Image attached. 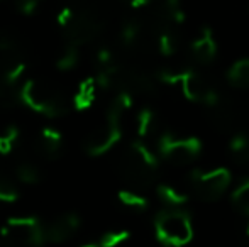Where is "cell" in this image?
Wrapping results in <instances>:
<instances>
[{
	"label": "cell",
	"instance_id": "cell-19",
	"mask_svg": "<svg viewBox=\"0 0 249 247\" xmlns=\"http://www.w3.org/2000/svg\"><path fill=\"white\" fill-rule=\"evenodd\" d=\"M158 131H160L158 114L154 112L151 107H142V109L136 114V134H138L139 141L148 139L151 135H156Z\"/></svg>",
	"mask_w": 249,
	"mask_h": 247
},
{
	"label": "cell",
	"instance_id": "cell-4",
	"mask_svg": "<svg viewBox=\"0 0 249 247\" xmlns=\"http://www.w3.org/2000/svg\"><path fill=\"white\" fill-rule=\"evenodd\" d=\"M19 102L46 119H59L68 112L66 99L54 85L44 80L29 78L20 85Z\"/></svg>",
	"mask_w": 249,
	"mask_h": 247
},
{
	"label": "cell",
	"instance_id": "cell-18",
	"mask_svg": "<svg viewBox=\"0 0 249 247\" xmlns=\"http://www.w3.org/2000/svg\"><path fill=\"white\" fill-rule=\"evenodd\" d=\"M158 197L166 207L178 208L190 200V190L188 186H180L175 183H163L158 186Z\"/></svg>",
	"mask_w": 249,
	"mask_h": 247
},
{
	"label": "cell",
	"instance_id": "cell-21",
	"mask_svg": "<svg viewBox=\"0 0 249 247\" xmlns=\"http://www.w3.org/2000/svg\"><path fill=\"white\" fill-rule=\"evenodd\" d=\"M229 151L237 165L249 168V134L239 132V134L232 135L229 144Z\"/></svg>",
	"mask_w": 249,
	"mask_h": 247
},
{
	"label": "cell",
	"instance_id": "cell-35",
	"mask_svg": "<svg viewBox=\"0 0 249 247\" xmlns=\"http://www.w3.org/2000/svg\"><path fill=\"white\" fill-rule=\"evenodd\" d=\"M0 2H2V0H0Z\"/></svg>",
	"mask_w": 249,
	"mask_h": 247
},
{
	"label": "cell",
	"instance_id": "cell-16",
	"mask_svg": "<svg viewBox=\"0 0 249 247\" xmlns=\"http://www.w3.org/2000/svg\"><path fill=\"white\" fill-rule=\"evenodd\" d=\"M146 41V27L141 20L129 19L121 29V43L125 49H139Z\"/></svg>",
	"mask_w": 249,
	"mask_h": 247
},
{
	"label": "cell",
	"instance_id": "cell-15",
	"mask_svg": "<svg viewBox=\"0 0 249 247\" xmlns=\"http://www.w3.org/2000/svg\"><path fill=\"white\" fill-rule=\"evenodd\" d=\"M154 22L170 24V26L180 27L181 22H183L181 0H156Z\"/></svg>",
	"mask_w": 249,
	"mask_h": 247
},
{
	"label": "cell",
	"instance_id": "cell-31",
	"mask_svg": "<svg viewBox=\"0 0 249 247\" xmlns=\"http://www.w3.org/2000/svg\"><path fill=\"white\" fill-rule=\"evenodd\" d=\"M16 3V9L19 10L22 16H33L39 5L43 3V0H14Z\"/></svg>",
	"mask_w": 249,
	"mask_h": 247
},
{
	"label": "cell",
	"instance_id": "cell-3",
	"mask_svg": "<svg viewBox=\"0 0 249 247\" xmlns=\"http://www.w3.org/2000/svg\"><path fill=\"white\" fill-rule=\"evenodd\" d=\"M56 22L61 29L66 44L78 48L95 41L104 29L102 17L89 7H65L59 10Z\"/></svg>",
	"mask_w": 249,
	"mask_h": 247
},
{
	"label": "cell",
	"instance_id": "cell-12",
	"mask_svg": "<svg viewBox=\"0 0 249 247\" xmlns=\"http://www.w3.org/2000/svg\"><path fill=\"white\" fill-rule=\"evenodd\" d=\"M34 149L46 161H56L61 158L65 149L63 134L56 127H43L34 139Z\"/></svg>",
	"mask_w": 249,
	"mask_h": 247
},
{
	"label": "cell",
	"instance_id": "cell-14",
	"mask_svg": "<svg viewBox=\"0 0 249 247\" xmlns=\"http://www.w3.org/2000/svg\"><path fill=\"white\" fill-rule=\"evenodd\" d=\"M26 69L27 63L24 53L0 54V73H2V76L10 86L16 88L17 83H20V80H22Z\"/></svg>",
	"mask_w": 249,
	"mask_h": 247
},
{
	"label": "cell",
	"instance_id": "cell-5",
	"mask_svg": "<svg viewBox=\"0 0 249 247\" xmlns=\"http://www.w3.org/2000/svg\"><path fill=\"white\" fill-rule=\"evenodd\" d=\"M158 78H160L161 83H166L170 86H177L188 100L203 103V105H207L219 93L217 86H213L203 73H200L194 68L163 69L158 75Z\"/></svg>",
	"mask_w": 249,
	"mask_h": 247
},
{
	"label": "cell",
	"instance_id": "cell-28",
	"mask_svg": "<svg viewBox=\"0 0 249 247\" xmlns=\"http://www.w3.org/2000/svg\"><path fill=\"white\" fill-rule=\"evenodd\" d=\"M19 200V188L9 176L0 175V203H14Z\"/></svg>",
	"mask_w": 249,
	"mask_h": 247
},
{
	"label": "cell",
	"instance_id": "cell-17",
	"mask_svg": "<svg viewBox=\"0 0 249 247\" xmlns=\"http://www.w3.org/2000/svg\"><path fill=\"white\" fill-rule=\"evenodd\" d=\"M99 83H97L95 76H90V78H85L76 88L75 95H73V107L80 112L83 110H89L90 107L95 103L97 100V92H99Z\"/></svg>",
	"mask_w": 249,
	"mask_h": 247
},
{
	"label": "cell",
	"instance_id": "cell-30",
	"mask_svg": "<svg viewBox=\"0 0 249 247\" xmlns=\"http://www.w3.org/2000/svg\"><path fill=\"white\" fill-rule=\"evenodd\" d=\"M0 102L7 103V105L14 102H19V92H16V88L5 82L2 73H0Z\"/></svg>",
	"mask_w": 249,
	"mask_h": 247
},
{
	"label": "cell",
	"instance_id": "cell-11",
	"mask_svg": "<svg viewBox=\"0 0 249 247\" xmlns=\"http://www.w3.org/2000/svg\"><path fill=\"white\" fill-rule=\"evenodd\" d=\"M82 218L75 212H66L58 217H54L51 222L44 224V237L48 244H63L68 242L71 237H75L80 231Z\"/></svg>",
	"mask_w": 249,
	"mask_h": 247
},
{
	"label": "cell",
	"instance_id": "cell-2",
	"mask_svg": "<svg viewBox=\"0 0 249 247\" xmlns=\"http://www.w3.org/2000/svg\"><path fill=\"white\" fill-rule=\"evenodd\" d=\"M158 158L142 141H132L117 158V171L131 190H148L156 181Z\"/></svg>",
	"mask_w": 249,
	"mask_h": 247
},
{
	"label": "cell",
	"instance_id": "cell-32",
	"mask_svg": "<svg viewBox=\"0 0 249 247\" xmlns=\"http://www.w3.org/2000/svg\"><path fill=\"white\" fill-rule=\"evenodd\" d=\"M125 3H127L131 9H142V7H146L151 0H124Z\"/></svg>",
	"mask_w": 249,
	"mask_h": 247
},
{
	"label": "cell",
	"instance_id": "cell-25",
	"mask_svg": "<svg viewBox=\"0 0 249 247\" xmlns=\"http://www.w3.org/2000/svg\"><path fill=\"white\" fill-rule=\"evenodd\" d=\"M20 139V131L17 125H0V154L9 156L16 149Z\"/></svg>",
	"mask_w": 249,
	"mask_h": 247
},
{
	"label": "cell",
	"instance_id": "cell-27",
	"mask_svg": "<svg viewBox=\"0 0 249 247\" xmlns=\"http://www.w3.org/2000/svg\"><path fill=\"white\" fill-rule=\"evenodd\" d=\"M232 203L236 210L249 217V180H244L232 191Z\"/></svg>",
	"mask_w": 249,
	"mask_h": 247
},
{
	"label": "cell",
	"instance_id": "cell-6",
	"mask_svg": "<svg viewBox=\"0 0 249 247\" xmlns=\"http://www.w3.org/2000/svg\"><path fill=\"white\" fill-rule=\"evenodd\" d=\"M44 224L37 217H10L0 227V247H44Z\"/></svg>",
	"mask_w": 249,
	"mask_h": 247
},
{
	"label": "cell",
	"instance_id": "cell-26",
	"mask_svg": "<svg viewBox=\"0 0 249 247\" xmlns=\"http://www.w3.org/2000/svg\"><path fill=\"white\" fill-rule=\"evenodd\" d=\"M24 53L22 41L12 29H0V54Z\"/></svg>",
	"mask_w": 249,
	"mask_h": 247
},
{
	"label": "cell",
	"instance_id": "cell-10",
	"mask_svg": "<svg viewBox=\"0 0 249 247\" xmlns=\"http://www.w3.org/2000/svg\"><path fill=\"white\" fill-rule=\"evenodd\" d=\"M231 173L226 168L194 171L188 178V190L202 201H217L231 186Z\"/></svg>",
	"mask_w": 249,
	"mask_h": 247
},
{
	"label": "cell",
	"instance_id": "cell-7",
	"mask_svg": "<svg viewBox=\"0 0 249 247\" xmlns=\"http://www.w3.org/2000/svg\"><path fill=\"white\" fill-rule=\"evenodd\" d=\"M154 231L160 247H183L194 239V227L188 215L173 208L156 215Z\"/></svg>",
	"mask_w": 249,
	"mask_h": 247
},
{
	"label": "cell",
	"instance_id": "cell-34",
	"mask_svg": "<svg viewBox=\"0 0 249 247\" xmlns=\"http://www.w3.org/2000/svg\"><path fill=\"white\" fill-rule=\"evenodd\" d=\"M82 247H100V244L97 242V244H85V246H82Z\"/></svg>",
	"mask_w": 249,
	"mask_h": 247
},
{
	"label": "cell",
	"instance_id": "cell-23",
	"mask_svg": "<svg viewBox=\"0 0 249 247\" xmlns=\"http://www.w3.org/2000/svg\"><path fill=\"white\" fill-rule=\"evenodd\" d=\"M227 82L234 88L246 90L249 88V58L236 61L227 71Z\"/></svg>",
	"mask_w": 249,
	"mask_h": 247
},
{
	"label": "cell",
	"instance_id": "cell-20",
	"mask_svg": "<svg viewBox=\"0 0 249 247\" xmlns=\"http://www.w3.org/2000/svg\"><path fill=\"white\" fill-rule=\"evenodd\" d=\"M117 200L125 210L134 212V214H142L144 210H148L149 200L138 190H121L117 193Z\"/></svg>",
	"mask_w": 249,
	"mask_h": 247
},
{
	"label": "cell",
	"instance_id": "cell-8",
	"mask_svg": "<svg viewBox=\"0 0 249 247\" xmlns=\"http://www.w3.org/2000/svg\"><path fill=\"white\" fill-rule=\"evenodd\" d=\"M158 152L166 163L173 166H187L197 161L202 152V142L194 135H177L163 132L158 135Z\"/></svg>",
	"mask_w": 249,
	"mask_h": 247
},
{
	"label": "cell",
	"instance_id": "cell-13",
	"mask_svg": "<svg viewBox=\"0 0 249 247\" xmlns=\"http://www.w3.org/2000/svg\"><path fill=\"white\" fill-rule=\"evenodd\" d=\"M217 41L209 27H203L190 44V54L197 65H210L217 58Z\"/></svg>",
	"mask_w": 249,
	"mask_h": 247
},
{
	"label": "cell",
	"instance_id": "cell-9",
	"mask_svg": "<svg viewBox=\"0 0 249 247\" xmlns=\"http://www.w3.org/2000/svg\"><path fill=\"white\" fill-rule=\"evenodd\" d=\"M207 109L210 122L222 134H239L241 127L246 122V112L243 105L229 95H224L222 92H219L207 103Z\"/></svg>",
	"mask_w": 249,
	"mask_h": 247
},
{
	"label": "cell",
	"instance_id": "cell-24",
	"mask_svg": "<svg viewBox=\"0 0 249 247\" xmlns=\"http://www.w3.org/2000/svg\"><path fill=\"white\" fill-rule=\"evenodd\" d=\"M80 63V48L73 46V44H66L65 48L59 51L58 58H56L54 65L59 71H71L78 66Z\"/></svg>",
	"mask_w": 249,
	"mask_h": 247
},
{
	"label": "cell",
	"instance_id": "cell-1",
	"mask_svg": "<svg viewBox=\"0 0 249 247\" xmlns=\"http://www.w3.org/2000/svg\"><path fill=\"white\" fill-rule=\"evenodd\" d=\"M134 105V97L127 92H119L112 100L102 122L92 129L83 141V149L89 156H102L119 144L124 131V117Z\"/></svg>",
	"mask_w": 249,
	"mask_h": 247
},
{
	"label": "cell",
	"instance_id": "cell-33",
	"mask_svg": "<svg viewBox=\"0 0 249 247\" xmlns=\"http://www.w3.org/2000/svg\"><path fill=\"white\" fill-rule=\"evenodd\" d=\"M243 247H249V222H248V227H246V234H244V242Z\"/></svg>",
	"mask_w": 249,
	"mask_h": 247
},
{
	"label": "cell",
	"instance_id": "cell-22",
	"mask_svg": "<svg viewBox=\"0 0 249 247\" xmlns=\"http://www.w3.org/2000/svg\"><path fill=\"white\" fill-rule=\"evenodd\" d=\"M16 178L19 180L20 183H24V185L33 186V185L41 183V180H43V171H41V168L34 161L24 159V161H20L19 165L16 166Z\"/></svg>",
	"mask_w": 249,
	"mask_h": 247
},
{
	"label": "cell",
	"instance_id": "cell-29",
	"mask_svg": "<svg viewBox=\"0 0 249 247\" xmlns=\"http://www.w3.org/2000/svg\"><path fill=\"white\" fill-rule=\"evenodd\" d=\"M129 241L127 231H108L100 237V247H119Z\"/></svg>",
	"mask_w": 249,
	"mask_h": 247
}]
</instances>
